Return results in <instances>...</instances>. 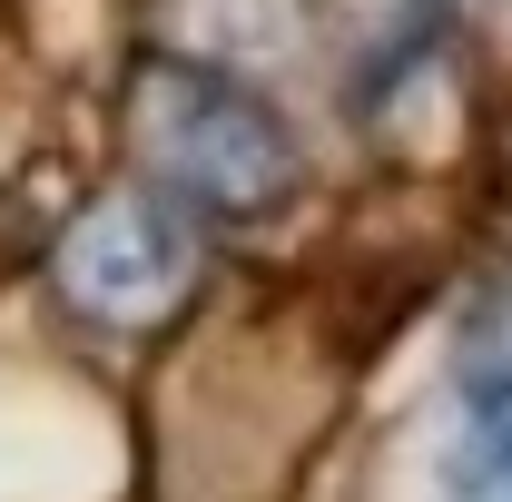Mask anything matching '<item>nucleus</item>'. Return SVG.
Wrapping results in <instances>:
<instances>
[{"mask_svg":"<svg viewBox=\"0 0 512 502\" xmlns=\"http://www.w3.org/2000/svg\"><path fill=\"white\" fill-rule=\"evenodd\" d=\"M69 276H79L89 306H148V296L178 276V227H168L158 207H109V217L79 227Z\"/></svg>","mask_w":512,"mask_h":502,"instance_id":"obj_2","label":"nucleus"},{"mask_svg":"<svg viewBox=\"0 0 512 502\" xmlns=\"http://www.w3.org/2000/svg\"><path fill=\"white\" fill-rule=\"evenodd\" d=\"M168 148H178V168H188L207 197H227V207H256V197L286 178V138L256 119L247 99H217V89H197L188 119H168Z\"/></svg>","mask_w":512,"mask_h":502,"instance_id":"obj_1","label":"nucleus"}]
</instances>
